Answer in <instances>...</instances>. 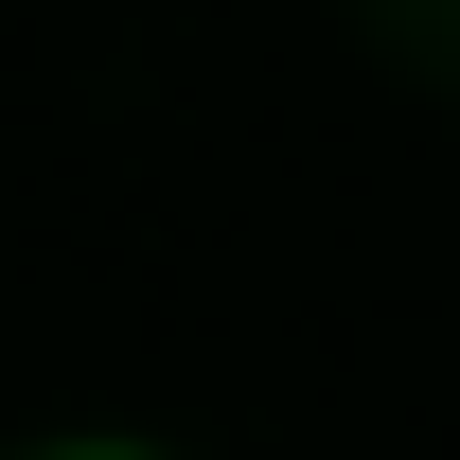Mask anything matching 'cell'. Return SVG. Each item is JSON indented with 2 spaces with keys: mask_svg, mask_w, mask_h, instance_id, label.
Wrapping results in <instances>:
<instances>
[{
  "mask_svg": "<svg viewBox=\"0 0 460 460\" xmlns=\"http://www.w3.org/2000/svg\"><path fill=\"white\" fill-rule=\"evenodd\" d=\"M54 460H142V443H54Z\"/></svg>",
  "mask_w": 460,
  "mask_h": 460,
  "instance_id": "cell-1",
  "label": "cell"
}]
</instances>
